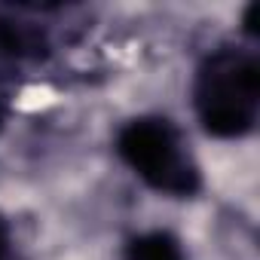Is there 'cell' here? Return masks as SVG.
<instances>
[{
    "mask_svg": "<svg viewBox=\"0 0 260 260\" xmlns=\"http://www.w3.org/2000/svg\"><path fill=\"white\" fill-rule=\"evenodd\" d=\"M193 110L211 138H245L260 116V58L251 46L211 49L193 77Z\"/></svg>",
    "mask_w": 260,
    "mask_h": 260,
    "instance_id": "6da1fadb",
    "label": "cell"
},
{
    "mask_svg": "<svg viewBox=\"0 0 260 260\" xmlns=\"http://www.w3.org/2000/svg\"><path fill=\"white\" fill-rule=\"evenodd\" d=\"M113 147L132 175L159 196L193 199L202 190V169L190 150V141L169 116L144 113L122 122Z\"/></svg>",
    "mask_w": 260,
    "mask_h": 260,
    "instance_id": "7a4b0ae2",
    "label": "cell"
},
{
    "mask_svg": "<svg viewBox=\"0 0 260 260\" xmlns=\"http://www.w3.org/2000/svg\"><path fill=\"white\" fill-rule=\"evenodd\" d=\"M52 43L43 25L16 13H0V68H22L43 61Z\"/></svg>",
    "mask_w": 260,
    "mask_h": 260,
    "instance_id": "3957f363",
    "label": "cell"
},
{
    "mask_svg": "<svg viewBox=\"0 0 260 260\" xmlns=\"http://www.w3.org/2000/svg\"><path fill=\"white\" fill-rule=\"evenodd\" d=\"M122 260H187L184 245L169 230H147L122 245Z\"/></svg>",
    "mask_w": 260,
    "mask_h": 260,
    "instance_id": "277c9868",
    "label": "cell"
},
{
    "mask_svg": "<svg viewBox=\"0 0 260 260\" xmlns=\"http://www.w3.org/2000/svg\"><path fill=\"white\" fill-rule=\"evenodd\" d=\"M0 260H25L16 248V239H13V226L10 220L4 217V211H0Z\"/></svg>",
    "mask_w": 260,
    "mask_h": 260,
    "instance_id": "5b68a950",
    "label": "cell"
},
{
    "mask_svg": "<svg viewBox=\"0 0 260 260\" xmlns=\"http://www.w3.org/2000/svg\"><path fill=\"white\" fill-rule=\"evenodd\" d=\"M7 122H10V98H7L4 89H0V132L7 128Z\"/></svg>",
    "mask_w": 260,
    "mask_h": 260,
    "instance_id": "8992f818",
    "label": "cell"
}]
</instances>
